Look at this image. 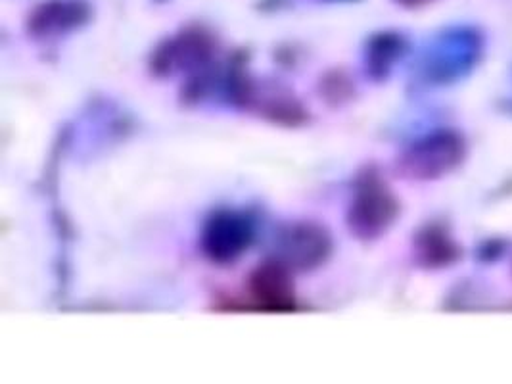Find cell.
I'll list each match as a JSON object with an SVG mask.
<instances>
[{
  "label": "cell",
  "instance_id": "cell-10",
  "mask_svg": "<svg viewBox=\"0 0 512 384\" xmlns=\"http://www.w3.org/2000/svg\"><path fill=\"white\" fill-rule=\"evenodd\" d=\"M396 2L405 8H422L426 4H432L434 0H396Z\"/></svg>",
  "mask_w": 512,
  "mask_h": 384
},
{
  "label": "cell",
  "instance_id": "cell-7",
  "mask_svg": "<svg viewBox=\"0 0 512 384\" xmlns=\"http://www.w3.org/2000/svg\"><path fill=\"white\" fill-rule=\"evenodd\" d=\"M89 18L85 4L77 0H52L39 6L29 18V31L37 37L58 35L83 24Z\"/></svg>",
  "mask_w": 512,
  "mask_h": 384
},
{
  "label": "cell",
  "instance_id": "cell-8",
  "mask_svg": "<svg viewBox=\"0 0 512 384\" xmlns=\"http://www.w3.org/2000/svg\"><path fill=\"white\" fill-rule=\"evenodd\" d=\"M415 252L420 264L430 269L455 264L461 254L457 242L440 225H428L420 229L415 239Z\"/></svg>",
  "mask_w": 512,
  "mask_h": 384
},
{
  "label": "cell",
  "instance_id": "cell-9",
  "mask_svg": "<svg viewBox=\"0 0 512 384\" xmlns=\"http://www.w3.org/2000/svg\"><path fill=\"white\" fill-rule=\"evenodd\" d=\"M401 52V41L394 35H382L373 43L369 60H371V72H386L394 64Z\"/></svg>",
  "mask_w": 512,
  "mask_h": 384
},
{
  "label": "cell",
  "instance_id": "cell-6",
  "mask_svg": "<svg viewBox=\"0 0 512 384\" xmlns=\"http://www.w3.org/2000/svg\"><path fill=\"white\" fill-rule=\"evenodd\" d=\"M215 50L213 37L204 29H187L165 41L152 58L154 72L171 73L177 68L204 66Z\"/></svg>",
  "mask_w": 512,
  "mask_h": 384
},
{
  "label": "cell",
  "instance_id": "cell-3",
  "mask_svg": "<svg viewBox=\"0 0 512 384\" xmlns=\"http://www.w3.org/2000/svg\"><path fill=\"white\" fill-rule=\"evenodd\" d=\"M332 254V237L323 225L296 221L282 227L275 237L273 258L296 271H313L325 264Z\"/></svg>",
  "mask_w": 512,
  "mask_h": 384
},
{
  "label": "cell",
  "instance_id": "cell-1",
  "mask_svg": "<svg viewBox=\"0 0 512 384\" xmlns=\"http://www.w3.org/2000/svg\"><path fill=\"white\" fill-rule=\"evenodd\" d=\"M399 216V200L376 169H365L357 181L348 210L350 231L361 240L386 235Z\"/></svg>",
  "mask_w": 512,
  "mask_h": 384
},
{
  "label": "cell",
  "instance_id": "cell-2",
  "mask_svg": "<svg viewBox=\"0 0 512 384\" xmlns=\"http://www.w3.org/2000/svg\"><path fill=\"white\" fill-rule=\"evenodd\" d=\"M466 158V141L461 133L440 129L411 144L397 160V171L405 179L432 181L455 171Z\"/></svg>",
  "mask_w": 512,
  "mask_h": 384
},
{
  "label": "cell",
  "instance_id": "cell-4",
  "mask_svg": "<svg viewBox=\"0 0 512 384\" xmlns=\"http://www.w3.org/2000/svg\"><path fill=\"white\" fill-rule=\"evenodd\" d=\"M254 221L236 210H219L211 214L202 229V252L213 264H233L254 244Z\"/></svg>",
  "mask_w": 512,
  "mask_h": 384
},
{
  "label": "cell",
  "instance_id": "cell-5",
  "mask_svg": "<svg viewBox=\"0 0 512 384\" xmlns=\"http://www.w3.org/2000/svg\"><path fill=\"white\" fill-rule=\"evenodd\" d=\"M248 292L254 310L261 312H294L298 308L296 292L292 285V271L271 258L256 267L250 275Z\"/></svg>",
  "mask_w": 512,
  "mask_h": 384
}]
</instances>
